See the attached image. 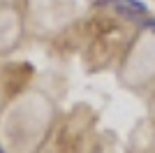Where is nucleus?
I'll return each mask as SVG.
<instances>
[{"instance_id":"obj_1","label":"nucleus","mask_w":155,"mask_h":153,"mask_svg":"<svg viewBox=\"0 0 155 153\" xmlns=\"http://www.w3.org/2000/svg\"><path fill=\"white\" fill-rule=\"evenodd\" d=\"M116 12H118V16H123V19H127V21H137V23H139V12L132 9L130 5H120V2H116Z\"/></svg>"},{"instance_id":"obj_2","label":"nucleus","mask_w":155,"mask_h":153,"mask_svg":"<svg viewBox=\"0 0 155 153\" xmlns=\"http://www.w3.org/2000/svg\"><path fill=\"white\" fill-rule=\"evenodd\" d=\"M125 2H127V5L132 7V9H137L139 14H143V12H146V5H143L141 0H125Z\"/></svg>"}]
</instances>
